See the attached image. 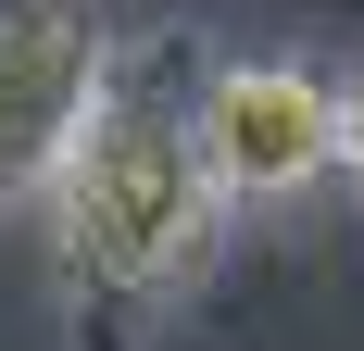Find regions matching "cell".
Wrapping results in <instances>:
<instances>
[{
    "label": "cell",
    "mask_w": 364,
    "mask_h": 351,
    "mask_svg": "<svg viewBox=\"0 0 364 351\" xmlns=\"http://www.w3.org/2000/svg\"><path fill=\"white\" fill-rule=\"evenodd\" d=\"M188 50L151 38L139 63L101 75V101L75 126L63 176H50V264H63V301L88 339H126V326L176 314L188 288L214 276L226 201L201 176V126H188Z\"/></svg>",
    "instance_id": "6da1fadb"
},
{
    "label": "cell",
    "mask_w": 364,
    "mask_h": 351,
    "mask_svg": "<svg viewBox=\"0 0 364 351\" xmlns=\"http://www.w3.org/2000/svg\"><path fill=\"white\" fill-rule=\"evenodd\" d=\"M101 75H113V38L88 0H0V213L50 201Z\"/></svg>",
    "instance_id": "3957f363"
},
{
    "label": "cell",
    "mask_w": 364,
    "mask_h": 351,
    "mask_svg": "<svg viewBox=\"0 0 364 351\" xmlns=\"http://www.w3.org/2000/svg\"><path fill=\"white\" fill-rule=\"evenodd\" d=\"M339 176H352V188H364V75H352V88H339Z\"/></svg>",
    "instance_id": "277c9868"
},
{
    "label": "cell",
    "mask_w": 364,
    "mask_h": 351,
    "mask_svg": "<svg viewBox=\"0 0 364 351\" xmlns=\"http://www.w3.org/2000/svg\"><path fill=\"white\" fill-rule=\"evenodd\" d=\"M188 126H201V176L226 213H289L339 188V75H314L301 50L214 63L188 88Z\"/></svg>",
    "instance_id": "7a4b0ae2"
}]
</instances>
